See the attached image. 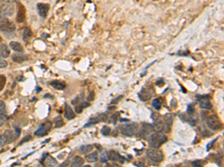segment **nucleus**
<instances>
[{
  "instance_id": "44",
  "label": "nucleus",
  "mask_w": 224,
  "mask_h": 167,
  "mask_svg": "<svg viewBox=\"0 0 224 167\" xmlns=\"http://www.w3.org/2000/svg\"><path fill=\"white\" fill-rule=\"evenodd\" d=\"M155 84H156V85H157V86H164V79H159V80H158L157 81H156Z\"/></svg>"
},
{
  "instance_id": "48",
  "label": "nucleus",
  "mask_w": 224,
  "mask_h": 167,
  "mask_svg": "<svg viewBox=\"0 0 224 167\" xmlns=\"http://www.w3.org/2000/svg\"><path fill=\"white\" fill-rule=\"evenodd\" d=\"M1 41H2V38L0 37V42H1Z\"/></svg>"
},
{
  "instance_id": "11",
  "label": "nucleus",
  "mask_w": 224,
  "mask_h": 167,
  "mask_svg": "<svg viewBox=\"0 0 224 167\" xmlns=\"http://www.w3.org/2000/svg\"><path fill=\"white\" fill-rule=\"evenodd\" d=\"M173 115L171 114H167L164 116V130L166 133L170 132L173 121Z\"/></svg>"
},
{
  "instance_id": "47",
  "label": "nucleus",
  "mask_w": 224,
  "mask_h": 167,
  "mask_svg": "<svg viewBox=\"0 0 224 167\" xmlns=\"http://www.w3.org/2000/svg\"><path fill=\"white\" fill-rule=\"evenodd\" d=\"M135 165H136V166H144V164L143 163H135Z\"/></svg>"
},
{
  "instance_id": "17",
  "label": "nucleus",
  "mask_w": 224,
  "mask_h": 167,
  "mask_svg": "<svg viewBox=\"0 0 224 167\" xmlns=\"http://www.w3.org/2000/svg\"><path fill=\"white\" fill-rule=\"evenodd\" d=\"M64 116L67 120H72V119L76 117V115H75L74 111L71 109V107L67 104L65 105V112H64Z\"/></svg>"
},
{
  "instance_id": "33",
  "label": "nucleus",
  "mask_w": 224,
  "mask_h": 167,
  "mask_svg": "<svg viewBox=\"0 0 224 167\" xmlns=\"http://www.w3.org/2000/svg\"><path fill=\"white\" fill-rule=\"evenodd\" d=\"M111 133V128L108 127L107 126H102V129H101V134L103 136H108Z\"/></svg>"
},
{
  "instance_id": "31",
  "label": "nucleus",
  "mask_w": 224,
  "mask_h": 167,
  "mask_svg": "<svg viewBox=\"0 0 224 167\" xmlns=\"http://www.w3.org/2000/svg\"><path fill=\"white\" fill-rule=\"evenodd\" d=\"M100 162L102 163H105L107 161H108V152L106 151H103L102 153L100 154Z\"/></svg>"
},
{
  "instance_id": "10",
  "label": "nucleus",
  "mask_w": 224,
  "mask_h": 167,
  "mask_svg": "<svg viewBox=\"0 0 224 167\" xmlns=\"http://www.w3.org/2000/svg\"><path fill=\"white\" fill-rule=\"evenodd\" d=\"M106 119H107V117L105 114H101V115H98V116L94 117H91L88 123H87L84 126V128H87L89 127V126H92V125H95L96 123H99L101 122V121H105Z\"/></svg>"
},
{
  "instance_id": "21",
  "label": "nucleus",
  "mask_w": 224,
  "mask_h": 167,
  "mask_svg": "<svg viewBox=\"0 0 224 167\" xmlns=\"http://www.w3.org/2000/svg\"><path fill=\"white\" fill-rule=\"evenodd\" d=\"M84 161L82 157H81L80 156H76L73 157L71 165L72 166H82L84 164Z\"/></svg>"
},
{
  "instance_id": "35",
  "label": "nucleus",
  "mask_w": 224,
  "mask_h": 167,
  "mask_svg": "<svg viewBox=\"0 0 224 167\" xmlns=\"http://www.w3.org/2000/svg\"><path fill=\"white\" fill-rule=\"evenodd\" d=\"M186 113L188 114V115H194V114L195 113V108H194V103H190L188 106V107H187Z\"/></svg>"
},
{
  "instance_id": "5",
  "label": "nucleus",
  "mask_w": 224,
  "mask_h": 167,
  "mask_svg": "<svg viewBox=\"0 0 224 167\" xmlns=\"http://www.w3.org/2000/svg\"><path fill=\"white\" fill-rule=\"evenodd\" d=\"M196 99L199 102V108L203 109H208L210 110L212 109V105L211 102L209 101L210 99V96L208 94L206 95H200L196 94Z\"/></svg>"
},
{
  "instance_id": "6",
  "label": "nucleus",
  "mask_w": 224,
  "mask_h": 167,
  "mask_svg": "<svg viewBox=\"0 0 224 167\" xmlns=\"http://www.w3.org/2000/svg\"><path fill=\"white\" fill-rule=\"evenodd\" d=\"M153 131L154 128L151 124L144 123L142 124V127H141L140 131L137 133V135H138L139 137L145 139L147 137H150V135L153 132Z\"/></svg>"
},
{
  "instance_id": "37",
  "label": "nucleus",
  "mask_w": 224,
  "mask_h": 167,
  "mask_svg": "<svg viewBox=\"0 0 224 167\" xmlns=\"http://www.w3.org/2000/svg\"><path fill=\"white\" fill-rule=\"evenodd\" d=\"M83 100V95L81 94V95H78V97H76V98L74 99V100H73L72 101V104L73 105H76V104L78 103V102H80L82 100Z\"/></svg>"
},
{
  "instance_id": "45",
  "label": "nucleus",
  "mask_w": 224,
  "mask_h": 167,
  "mask_svg": "<svg viewBox=\"0 0 224 167\" xmlns=\"http://www.w3.org/2000/svg\"><path fill=\"white\" fill-rule=\"evenodd\" d=\"M30 139H31V136H30V135H27V136L25 137V138L23 139V140L21 141V142H20V145L23 144V143H25V142H26V141H28V140H30Z\"/></svg>"
},
{
  "instance_id": "34",
  "label": "nucleus",
  "mask_w": 224,
  "mask_h": 167,
  "mask_svg": "<svg viewBox=\"0 0 224 167\" xmlns=\"http://www.w3.org/2000/svg\"><path fill=\"white\" fill-rule=\"evenodd\" d=\"M53 122H54V124L56 125L55 126H56V128H58V127H60V126H62L64 124L63 120H62V118L60 117H56V118L54 119V120H53Z\"/></svg>"
},
{
  "instance_id": "14",
  "label": "nucleus",
  "mask_w": 224,
  "mask_h": 167,
  "mask_svg": "<svg viewBox=\"0 0 224 167\" xmlns=\"http://www.w3.org/2000/svg\"><path fill=\"white\" fill-rule=\"evenodd\" d=\"M6 120L7 115L5 103L3 102L0 101V126H3Z\"/></svg>"
},
{
  "instance_id": "23",
  "label": "nucleus",
  "mask_w": 224,
  "mask_h": 167,
  "mask_svg": "<svg viewBox=\"0 0 224 167\" xmlns=\"http://www.w3.org/2000/svg\"><path fill=\"white\" fill-rule=\"evenodd\" d=\"M10 47L11 48L12 50L14 51H16V52H23V48L22 47V45H20V43H16L15 41L11 42L10 43Z\"/></svg>"
},
{
  "instance_id": "4",
  "label": "nucleus",
  "mask_w": 224,
  "mask_h": 167,
  "mask_svg": "<svg viewBox=\"0 0 224 167\" xmlns=\"http://www.w3.org/2000/svg\"><path fill=\"white\" fill-rule=\"evenodd\" d=\"M206 125L210 129L215 130L220 129L222 127V123L220 120L219 117L217 116L216 115H210L207 117L206 119Z\"/></svg>"
},
{
  "instance_id": "2",
  "label": "nucleus",
  "mask_w": 224,
  "mask_h": 167,
  "mask_svg": "<svg viewBox=\"0 0 224 167\" xmlns=\"http://www.w3.org/2000/svg\"><path fill=\"white\" fill-rule=\"evenodd\" d=\"M121 133L124 136L132 137L135 135L138 132V124L137 123H131L125 124L120 128Z\"/></svg>"
},
{
  "instance_id": "42",
  "label": "nucleus",
  "mask_w": 224,
  "mask_h": 167,
  "mask_svg": "<svg viewBox=\"0 0 224 167\" xmlns=\"http://www.w3.org/2000/svg\"><path fill=\"white\" fill-rule=\"evenodd\" d=\"M8 65V62H7L5 60H2V58H0V69H2V68H5Z\"/></svg>"
},
{
  "instance_id": "16",
  "label": "nucleus",
  "mask_w": 224,
  "mask_h": 167,
  "mask_svg": "<svg viewBox=\"0 0 224 167\" xmlns=\"http://www.w3.org/2000/svg\"><path fill=\"white\" fill-rule=\"evenodd\" d=\"M25 18V9L23 5H20L19 6V9H18L17 16H16V21L18 23H21L24 22Z\"/></svg>"
},
{
  "instance_id": "36",
  "label": "nucleus",
  "mask_w": 224,
  "mask_h": 167,
  "mask_svg": "<svg viewBox=\"0 0 224 167\" xmlns=\"http://www.w3.org/2000/svg\"><path fill=\"white\" fill-rule=\"evenodd\" d=\"M6 83V77L4 75H0V91L4 89Z\"/></svg>"
},
{
  "instance_id": "32",
  "label": "nucleus",
  "mask_w": 224,
  "mask_h": 167,
  "mask_svg": "<svg viewBox=\"0 0 224 167\" xmlns=\"http://www.w3.org/2000/svg\"><path fill=\"white\" fill-rule=\"evenodd\" d=\"M119 118H120V112H116L115 114H114L113 115H111V117H110V120L108 121V123H114L115 125Z\"/></svg>"
},
{
  "instance_id": "7",
  "label": "nucleus",
  "mask_w": 224,
  "mask_h": 167,
  "mask_svg": "<svg viewBox=\"0 0 224 167\" xmlns=\"http://www.w3.org/2000/svg\"><path fill=\"white\" fill-rule=\"evenodd\" d=\"M16 26L12 22L7 19H3L0 22V31L2 32L11 33L15 31Z\"/></svg>"
},
{
  "instance_id": "18",
  "label": "nucleus",
  "mask_w": 224,
  "mask_h": 167,
  "mask_svg": "<svg viewBox=\"0 0 224 167\" xmlns=\"http://www.w3.org/2000/svg\"><path fill=\"white\" fill-rule=\"evenodd\" d=\"M50 85L57 90H64L66 88V83L60 80H52L50 82Z\"/></svg>"
},
{
  "instance_id": "38",
  "label": "nucleus",
  "mask_w": 224,
  "mask_h": 167,
  "mask_svg": "<svg viewBox=\"0 0 224 167\" xmlns=\"http://www.w3.org/2000/svg\"><path fill=\"white\" fill-rule=\"evenodd\" d=\"M205 163V162H203V161H200V160H198V161H194V162H192L191 164L194 166L201 167L202 166H203V165H204Z\"/></svg>"
},
{
  "instance_id": "40",
  "label": "nucleus",
  "mask_w": 224,
  "mask_h": 167,
  "mask_svg": "<svg viewBox=\"0 0 224 167\" xmlns=\"http://www.w3.org/2000/svg\"><path fill=\"white\" fill-rule=\"evenodd\" d=\"M123 97V95H120V96L117 97L116 98L114 99V100H112V101L111 102V104H117V103H118L119 101H120L121 99H122Z\"/></svg>"
},
{
  "instance_id": "8",
  "label": "nucleus",
  "mask_w": 224,
  "mask_h": 167,
  "mask_svg": "<svg viewBox=\"0 0 224 167\" xmlns=\"http://www.w3.org/2000/svg\"><path fill=\"white\" fill-rule=\"evenodd\" d=\"M52 128V124L51 123H47L45 124H41L40 126V127L38 128V129L34 132V135H37V136H45L48 134L49 130Z\"/></svg>"
},
{
  "instance_id": "22",
  "label": "nucleus",
  "mask_w": 224,
  "mask_h": 167,
  "mask_svg": "<svg viewBox=\"0 0 224 167\" xmlns=\"http://www.w3.org/2000/svg\"><path fill=\"white\" fill-rule=\"evenodd\" d=\"M89 106H90V103H88L87 102H81V103H79L78 106H76V107H75V111H76V112L77 114H81L84 109L89 107Z\"/></svg>"
},
{
  "instance_id": "46",
  "label": "nucleus",
  "mask_w": 224,
  "mask_h": 167,
  "mask_svg": "<svg viewBox=\"0 0 224 167\" xmlns=\"http://www.w3.org/2000/svg\"><path fill=\"white\" fill-rule=\"evenodd\" d=\"M119 121H120V122H127V121H129V120L125 118H121V119L119 118Z\"/></svg>"
},
{
  "instance_id": "12",
  "label": "nucleus",
  "mask_w": 224,
  "mask_h": 167,
  "mask_svg": "<svg viewBox=\"0 0 224 167\" xmlns=\"http://www.w3.org/2000/svg\"><path fill=\"white\" fill-rule=\"evenodd\" d=\"M108 160H110V161H118L120 163H123L126 161V158L124 157L121 156L118 152L115 151H110L109 152H108Z\"/></svg>"
},
{
  "instance_id": "27",
  "label": "nucleus",
  "mask_w": 224,
  "mask_h": 167,
  "mask_svg": "<svg viewBox=\"0 0 224 167\" xmlns=\"http://www.w3.org/2000/svg\"><path fill=\"white\" fill-rule=\"evenodd\" d=\"M32 32L30 29L28 28H25L24 30V32H23V39L24 40L25 42H28L29 40L32 37Z\"/></svg>"
},
{
  "instance_id": "39",
  "label": "nucleus",
  "mask_w": 224,
  "mask_h": 167,
  "mask_svg": "<svg viewBox=\"0 0 224 167\" xmlns=\"http://www.w3.org/2000/svg\"><path fill=\"white\" fill-rule=\"evenodd\" d=\"M217 138H218V137H216L215 139H214V140L211 141V142L209 143V144H208V145H207V146H206V151H207V152H208L209 150H210L211 148H212V147L213 146V145H214V142H215V141H216L217 140Z\"/></svg>"
},
{
  "instance_id": "29",
  "label": "nucleus",
  "mask_w": 224,
  "mask_h": 167,
  "mask_svg": "<svg viewBox=\"0 0 224 167\" xmlns=\"http://www.w3.org/2000/svg\"><path fill=\"white\" fill-rule=\"evenodd\" d=\"M155 121V123L154 125L155 126V128L157 130L158 132H161L162 130H164V123L161 120H156Z\"/></svg>"
},
{
  "instance_id": "13",
  "label": "nucleus",
  "mask_w": 224,
  "mask_h": 167,
  "mask_svg": "<svg viewBox=\"0 0 224 167\" xmlns=\"http://www.w3.org/2000/svg\"><path fill=\"white\" fill-rule=\"evenodd\" d=\"M37 9H38V11L39 13L40 16L41 17L45 18L47 17V14H48L49 5L48 4H45V3H38L37 5Z\"/></svg>"
},
{
  "instance_id": "20",
  "label": "nucleus",
  "mask_w": 224,
  "mask_h": 167,
  "mask_svg": "<svg viewBox=\"0 0 224 167\" xmlns=\"http://www.w3.org/2000/svg\"><path fill=\"white\" fill-rule=\"evenodd\" d=\"M28 60V56L26 55L22 54H15L12 56V60L16 63H21V62Z\"/></svg>"
},
{
  "instance_id": "25",
  "label": "nucleus",
  "mask_w": 224,
  "mask_h": 167,
  "mask_svg": "<svg viewBox=\"0 0 224 167\" xmlns=\"http://www.w3.org/2000/svg\"><path fill=\"white\" fill-rule=\"evenodd\" d=\"M43 161H44V164L47 165V166H56L57 165V161H56V159L49 155Z\"/></svg>"
},
{
  "instance_id": "26",
  "label": "nucleus",
  "mask_w": 224,
  "mask_h": 167,
  "mask_svg": "<svg viewBox=\"0 0 224 167\" xmlns=\"http://www.w3.org/2000/svg\"><path fill=\"white\" fill-rule=\"evenodd\" d=\"M79 150L82 154H88L93 150V146L92 145H84V146H81Z\"/></svg>"
},
{
  "instance_id": "43",
  "label": "nucleus",
  "mask_w": 224,
  "mask_h": 167,
  "mask_svg": "<svg viewBox=\"0 0 224 167\" xmlns=\"http://www.w3.org/2000/svg\"><path fill=\"white\" fill-rule=\"evenodd\" d=\"M14 129H15V135H16V137L17 138L18 137L20 136V133H21V129H20V127H18V126H14Z\"/></svg>"
},
{
  "instance_id": "24",
  "label": "nucleus",
  "mask_w": 224,
  "mask_h": 167,
  "mask_svg": "<svg viewBox=\"0 0 224 167\" xmlns=\"http://www.w3.org/2000/svg\"><path fill=\"white\" fill-rule=\"evenodd\" d=\"M86 160L88 163H94L96 162L97 160H98V153L96 152H93V153H91L90 155H87L86 157Z\"/></svg>"
},
{
  "instance_id": "1",
  "label": "nucleus",
  "mask_w": 224,
  "mask_h": 167,
  "mask_svg": "<svg viewBox=\"0 0 224 167\" xmlns=\"http://www.w3.org/2000/svg\"><path fill=\"white\" fill-rule=\"evenodd\" d=\"M168 138L164 134L161 132H155L152 133L149 137V146L151 148H160L164 143L167 142Z\"/></svg>"
},
{
  "instance_id": "3",
  "label": "nucleus",
  "mask_w": 224,
  "mask_h": 167,
  "mask_svg": "<svg viewBox=\"0 0 224 167\" xmlns=\"http://www.w3.org/2000/svg\"><path fill=\"white\" fill-rule=\"evenodd\" d=\"M146 156L150 161L154 163H160L164 160V155L161 150L158 148H150L146 151Z\"/></svg>"
},
{
  "instance_id": "15",
  "label": "nucleus",
  "mask_w": 224,
  "mask_h": 167,
  "mask_svg": "<svg viewBox=\"0 0 224 167\" xmlns=\"http://www.w3.org/2000/svg\"><path fill=\"white\" fill-rule=\"evenodd\" d=\"M152 96V94L150 93V91H148V90L145 89H143L141 91V92L138 94L139 99L144 102H146V101H147V100H150Z\"/></svg>"
},
{
  "instance_id": "30",
  "label": "nucleus",
  "mask_w": 224,
  "mask_h": 167,
  "mask_svg": "<svg viewBox=\"0 0 224 167\" xmlns=\"http://www.w3.org/2000/svg\"><path fill=\"white\" fill-rule=\"evenodd\" d=\"M6 144H9V140L7 135L4 133L0 135V146H2Z\"/></svg>"
},
{
  "instance_id": "9",
  "label": "nucleus",
  "mask_w": 224,
  "mask_h": 167,
  "mask_svg": "<svg viewBox=\"0 0 224 167\" xmlns=\"http://www.w3.org/2000/svg\"><path fill=\"white\" fill-rule=\"evenodd\" d=\"M2 11L5 16H12L14 13V5L10 2H5L2 5Z\"/></svg>"
},
{
  "instance_id": "28",
  "label": "nucleus",
  "mask_w": 224,
  "mask_h": 167,
  "mask_svg": "<svg viewBox=\"0 0 224 167\" xmlns=\"http://www.w3.org/2000/svg\"><path fill=\"white\" fill-rule=\"evenodd\" d=\"M152 107H153L154 109L156 110V111H159L161 108V102L160 99L159 98L154 99L152 102Z\"/></svg>"
},
{
  "instance_id": "41",
  "label": "nucleus",
  "mask_w": 224,
  "mask_h": 167,
  "mask_svg": "<svg viewBox=\"0 0 224 167\" xmlns=\"http://www.w3.org/2000/svg\"><path fill=\"white\" fill-rule=\"evenodd\" d=\"M94 98H95L94 91H91V92L89 94V95H88L87 100V101H93V100H94Z\"/></svg>"
},
{
  "instance_id": "19",
  "label": "nucleus",
  "mask_w": 224,
  "mask_h": 167,
  "mask_svg": "<svg viewBox=\"0 0 224 167\" xmlns=\"http://www.w3.org/2000/svg\"><path fill=\"white\" fill-rule=\"evenodd\" d=\"M10 55V50L5 44L0 45V58H7Z\"/></svg>"
}]
</instances>
